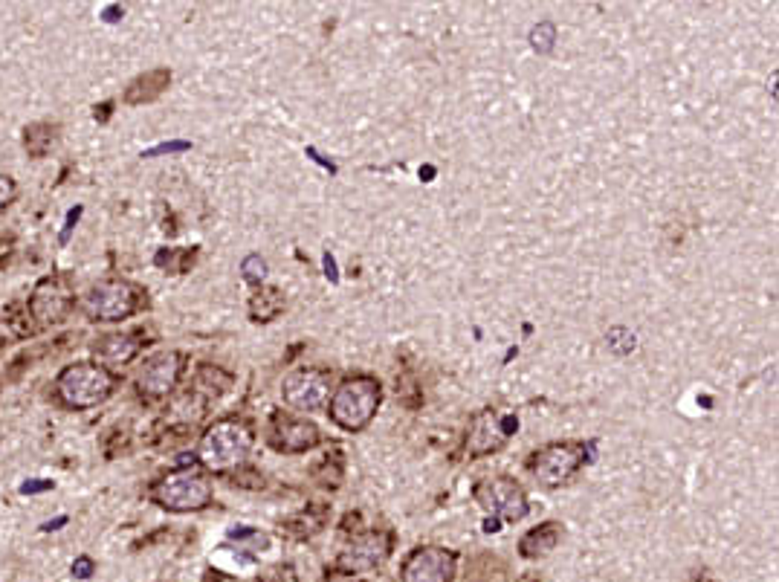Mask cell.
I'll return each instance as SVG.
<instances>
[{
	"label": "cell",
	"instance_id": "1",
	"mask_svg": "<svg viewBox=\"0 0 779 582\" xmlns=\"http://www.w3.org/2000/svg\"><path fill=\"white\" fill-rule=\"evenodd\" d=\"M113 374L96 362L67 365L56 380L58 400L70 409H93L113 394Z\"/></svg>",
	"mask_w": 779,
	"mask_h": 582
},
{
	"label": "cell",
	"instance_id": "2",
	"mask_svg": "<svg viewBox=\"0 0 779 582\" xmlns=\"http://www.w3.org/2000/svg\"><path fill=\"white\" fill-rule=\"evenodd\" d=\"M252 449V432L241 420H218L200 441V461L215 472H229L244 464Z\"/></svg>",
	"mask_w": 779,
	"mask_h": 582
},
{
	"label": "cell",
	"instance_id": "3",
	"mask_svg": "<svg viewBox=\"0 0 779 582\" xmlns=\"http://www.w3.org/2000/svg\"><path fill=\"white\" fill-rule=\"evenodd\" d=\"M380 383L371 377H354L345 380L331 397V420L348 432H360L371 423L380 406Z\"/></svg>",
	"mask_w": 779,
	"mask_h": 582
},
{
	"label": "cell",
	"instance_id": "4",
	"mask_svg": "<svg viewBox=\"0 0 779 582\" xmlns=\"http://www.w3.org/2000/svg\"><path fill=\"white\" fill-rule=\"evenodd\" d=\"M151 499L174 513H189V510H200L209 504L212 484L197 470H174L168 472L163 481L154 484Z\"/></svg>",
	"mask_w": 779,
	"mask_h": 582
},
{
	"label": "cell",
	"instance_id": "5",
	"mask_svg": "<svg viewBox=\"0 0 779 582\" xmlns=\"http://www.w3.org/2000/svg\"><path fill=\"white\" fill-rule=\"evenodd\" d=\"M82 307L87 319H93V322H119V319H128L140 307V290L131 281L108 278L87 290Z\"/></svg>",
	"mask_w": 779,
	"mask_h": 582
},
{
	"label": "cell",
	"instance_id": "6",
	"mask_svg": "<svg viewBox=\"0 0 779 582\" xmlns=\"http://www.w3.org/2000/svg\"><path fill=\"white\" fill-rule=\"evenodd\" d=\"M473 496L478 504H484V510L493 513V519H504V522H522L528 516V499L522 493V487L510 478H490L481 481L473 490Z\"/></svg>",
	"mask_w": 779,
	"mask_h": 582
},
{
	"label": "cell",
	"instance_id": "7",
	"mask_svg": "<svg viewBox=\"0 0 779 582\" xmlns=\"http://www.w3.org/2000/svg\"><path fill=\"white\" fill-rule=\"evenodd\" d=\"M331 394V374L328 371H319V368H302V371H293L290 377H284L281 383V397L290 409H299V412H316L325 406Z\"/></svg>",
	"mask_w": 779,
	"mask_h": 582
},
{
	"label": "cell",
	"instance_id": "8",
	"mask_svg": "<svg viewBox=\"0 0 779 582\" xmlns=\"http://www.w3.org/2000/svg\"><path fill=\"white\" fill-rule=\"evenodd\" d=\"M583 455L585 449L580 444H551L533 455L530 472L542 487H559L580 470V464L585 461Z\"/></svg>",
	"mask_w": 779,
	"mask_h": 582
},
{
	"label": "cell",
	"instance_id": "9",
	"mask_svg": "<svg viewBox=\"0 0 779 582\" xmlns=\"http://www.w3.org/2000/svg\"><path fill=\"white\" fill-rule=\"evenodd\" d=\"M516 426L513 417H501L499 412L487 409L481 415L473 417V426H470V435H467V452L481 458V455H490L504 446V441L510 438V429Z\"/></svg>",
	"mask_w": 779,
	"mask_h": 582
},
{
	"label": "cell",
	"instance_id": "10",
	"mask_svg": "<svg viewBox=\"0 0 779 582\" xmlns=\"http://www.w3.org/2000/svg\"><path fill=\"white\" fill-rule=\"evenodd\" d=\"M73 305V293L67 287L64 278H44L38 281V287L32 290V299H29V313L41 322V325H50V322H61L67 316V310Z\"/></svg>",
	"mask_w": 779,
	"mask_h": 582
},
{
	"label": "cell",
	"instance_id": "11",
	"mask_svg": "<svg viewBox=\"0 0 779 582\" xmlns=\"http://www.w3.org/2000/svg\"><path fill=\"white\" fill-rule=\"evenodd\" d=\"M455 571V556L444 548H418L403 562V582H449Z\"/></svg>",
	"mask_w": 779,
	"mask_h": 582
},
{
	"label": "cell",
	"instance_id": "12",
	"mask_svg": "<svg viewBox=\"0 0 779 582\" xmlns=\"http://www.w3.org/2000/svg\"><path fill=\"white\" fill-rule=\"evenodd\" d=\"M180 374H183V357L177 351H160L142 365L140 388L151 397H163L177 386Z\"/></svg>",
	"mask_w": 779,
	"mask_h": 582
},
{
	"label": "cell",
	"instance_id": "13",
	"mask_svg": "<svg viewBox=\"0 0 779 582\" xmlns=\"http://www.w3.org/2000/svg\"><path fill=\"white\" fill-rule=\"evenodd\" d=\"M391 551V536L389 533H368V536H360L348 551H342L339 556V568L348 571V574H360V571H371L377 568Z\"/></svg>",
	"mask_w": 779,
	"mask_h": 582
},
{
	"label": "cell",
	"instance_id": "14",
	"mask_svg": "<svg viewBox=\"0 0 779 582\" xmlns=\"http://www.w3.org/2000/svg\"><path fill=\"white\" fill-rule=\"evenodd\" d=\"M319 429L307 420L296 417L276 415L273 417V429H270V444L281 452H307L319 444Z\"/></svg>",
	"mask_w": 779,
	"mask_h": 582
},
{
	"label": "cell",
	"instance_id": "15",
	"mask_svg": "<svg viewBox=\"0 0 779 582\" xmlns=\"http://www.w3.org/2000/svg\"><path fill=\"white\" fill-rule=\"evenodd\" d=\"M142 348V336L140 333H111V336H102L96 339L93 345V354L102 365H125L131 362Z\"/></svg>",
	"mask_w": 779,
	"mask_h": 582
},
{
	"label": "cell",
	"instance_id": "16",
	"mask_svg": "<svg viewBox=\"0 0 779 582\" xmlns=\"http://www.w3.org/2000/svg\"><path fill=\"white\" fill-rule=\"evenodd\" d=\"M557 542H559V525L548 522V525L533 527L530 533H525L522 542H519V551H522V556H528V559H536V556L551 554V551L557 548Z\"/></svg>",
	"mask_w": 779,
	"mask_h": 582
},
{
	"label": "cell",
	"instance_id": "17",
	"mask_svg": "<svg viewBox=\"0 0 779 582\" xmlns=\"http://www.w3.org/2000/svg\"><path fill=\"white\" fill-rule=\"evenodd\" d=\"M281 310H284V296H281V290H276V287H264V290H258V293L252 296L250 316L255 322H270V319L279 316Z\"/></svg>",
	"mask_w": 779,
	"mask_h": 582
},
{
	"label": "cell",
	"instance_id": "18",
	"mask_svg": "<svg viewBox=\"0 0 779 582\" xmlns=\"http://www.w3.org/2000/svg\"><path fill=\"white\" fill-rule=\"evenodd\" d=\"M166 70H157V73H148V76H142L137 82L128 87V102L131 105H140V102H151L154 96H160L163 93V87L168 84Z\"/></svg>",
	"mask_w": 779,
	"mask_h": 582
},
{
	"label": "cell",
	"instance_id": "19",
	"mask_svg": "<svg viewBox=\"0 0 779 582\" xmlns=\"http://www.w3.org/2000/svg\"><path fill=\"white\" fill-rule=\"evenodd\" d=\"M554 41H557V27H554L551 21H542V24H536V27L530 29V47H533V53L548 56V53L554 50Z\"/></svg>",
	"mask_w": 779,
	"mask_h": 582
},
{
	"label": "cell",
	"instance_id": "20",
	"mask_svg": "<svg viewBox=\"0 0 779 582\" xmlns=\"http://www.w3.org/2000/svg\"><path fill=\"white\" fill-rule=\"evenodd\" d=\"M241 273H244V278L252 281V284H261L264 276H267V261H264L261 255H250V258L241 264Z\"/></svg>",
	"mask_w": 779,
	"mask_h": 582
},
{
	"label": "cell",
	"instance_id": "21",
	"mask_svg": "<svg viewBox=\"0 0 779 582\" xmlns=\"http://www.w3.org/2000/svg\"><path fill=\"white\" fill-rule=\"evenodd\" d=\"M15 194H18L15 180H12L9 174H0V209H6V206L15 200Z\"/></svg>",
	"mask_w": 779,
	"mask_h": 582
},
{
	"label": "cell",
	"instance_id": "22",
	"mask_svg": "<svg viewBox=\"0 0 779 582\" xmlns=\"http://www.w3.org/2000/svg\"><path fill=\"white\" fill-rule=\"evenodd\" d=\"M186 148H189V142H163V145H157V148L145 151L142 157H157V154H174V151H186Z\"/></svg>",
	"mask_w": 779,
	"mask_h": 582
},
{
	"label": "cell",
	"instance_id": "23",
	"mask_svg": "<svg viewBox=\"0 0 779 582\" xmlns=\"http://www.w3.org/2000/svg\"><path fill=\"white\" fill-rule=\"evenodd\" d=\"M232 539H238V542H258V545H264L267 539L261 536V533H255V530H232L229 533Z\"/></svg>",
	"mask_w": 779,
	"mask_h": 582
},
{
	"label": "cell",
	"instance_id": "24",
	"mask_svg": "<svg viewBox=\"0 0 779 582\" xmlns=\"http://www.w3.org/2000/svg\"><path fill=\"white\" fill-rule=\"evenodd\" d=\"M90 571H93V562H90L87 556H82V559H76V562H73V574H76V577L87 580V577H90Z\"/></svg>",
	"mask_w": 779,
	"mask_h": 582
},
{
	"label": "cell",
	"instance_id": "25",
	"mask_svg": "<svg viewBox=\"0 0 779 582\" xmlns=\"http://www.w3.org/2000/svg\"><path fill=\"white\" fill-rule=\"evenodd\" d=\"M53 487V481H44V478H38V481H29V484H24L21 487V493L24 496H29V493H41V490H50Z\"/></svg>",
	"mask_w": 779,
	"mask_h": 582
},
{
	"label": "cell",
	"instance_id": "26",
	"mask_svg": "<svg viewBox=\"0 0 779 582\" xmlns=\"http://www.w3.org/2000/svg\"><path fill=\"white\" fill-rule=\"evenodd\" d=\"M79 215H82V209H73V212L67 215V226H64V232H61V241H67V238H70V229H73V223L79 221Z\"/></svg>",
	"mask_w": 779,
	"mask_h": 582
},
{
	"label": "cell",
	"instance_id": "27",
	"mask_svg": "<svg viewBox=\"0 0 779 582\" xmlns=\"http://www.w3.org/2000/svg\"><path fill=\"white\" fill-rule=\"evenodd\" d=\"M119 15H122V9H119V6H111V9L105 12V21H111L113 24V21H119Z\"/></svg>",
	"mask_w": 779,
	"mask_h": 582
},
{
	"label": "cell",
	"instance_id": "28",
	"mask_svg": "<svg viewBox=\"0 0 779 582\" xmlns=\"http://www.w3.org/2000/svg\"><path fill=\"white\" fill-rule=\"evenodd\" d=\"M325 267H328V278H334L336 281V264H334V258H331V255H325Z\"/></svg>",
	"mask_w": 779,
	"mask_h": 582
},
{
	"label": "cell",
	"instance_id": "29",
	"mask_svg": "<svg viewBox=\"0 0 779 582\" xmlns=\"http://www.w3.org/2000/svg\"><path fill=\"white\" fill-rule=\"evenodd\" d=\"M64 522H67V516H61V519H56V522H47V525H44V530H56V527L64 525Z\"/></svg>",
	"mask_w": 779,
	"mask_h": 582
},
{
	"label": "cell",
	"instance_id": "30",
	"mask_svg": "<svg viewBox=\"0 0 779 582\" xmlns=\"http://www.w3.org/2000/svg\"><path fill=\"white\" fill-rule=\"evenodd\" d=\"M336 582H362V580H348V577H342V580H336Z\"/></svg>",
	"mask_w": 779,
	"mask_h": 582
}]
</instances>
